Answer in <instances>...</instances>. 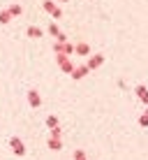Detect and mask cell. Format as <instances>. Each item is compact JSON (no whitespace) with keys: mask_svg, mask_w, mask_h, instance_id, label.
<instances>
[{"mask_svg":"<svg viewBox=\"0 0 148 160\" xmlns=\"http://www.w3.org/2000/svg\"><path fill=\"white\" fill-rule=\"evenodd\" d=\"M42 5H44V9H46V12L53 16V19H60V16H63V9H60V7H56V2H53V0H44Z\"/></svg>","mask_w":148,"mask_h":160,"instance_id":"1","label":"cell"},{"mask_svg":"<svg viewBox=\"0 0 148 160\" xmlns=\"http://www.w3.org/2000/svg\"><path fill=\"white\" fill-rule=\"evenodd\" d=\"M9 146H12V151L16 156H23L26 153V146H23V142H21L19 137H12V139H9Z\"/></svg>","mask_w":148,"mask_h":160,"instance_id":"2","label":"cell"},{"mask_svg":"<svg viewBox=\"0 0 148 160\" xmlns=\"http://www.w3.org/2000/svg\"><path fill=\"white\" fill-rule=\"evenodd\" d=\"M28 102H30V107H40V104H42V100H40V93L30 88V91H28Z\"/></svg>","mask_w":148,"mask_h":160,"instance_id":"3","label":"cell"},{"mask_svg":"<svg viewBox=\"0 0 148 160\" xmlns=\"http://www.w3.org/2000/svg\"><path fill=\"white\" fill-rule=\"evenodd\" d=\"M102 63H104V56H100V53H95V56H93V58H90V60H88L86 65H88L90 70H95V68H100Z\"/></svg>","mask_w":148,"mask_h":160,"instance_id":"4","label":"cell"},{"mask_svg":"<svg viewBox=\"0 0 148 160\" xmlns=\"http://www.w3.org/2000/svg\"><path fill=\"white\" fill-rule=\"evenodd\" d=\"M60 146H63V142H60V137H49V148L51 151H60Z\"/></svg>","mask_w":148,"mask_h":160,"instance_id":"5","label":"cell"},{"mask_svg":"<svg viewBox=\"0 0 148 160\" xmlns=\"http://www.w3.org/2000/svg\"><path fill=\"white\" fill-rule=\"evenodd\" d=\"M74 51L79 53V56H88V53H90V47H88L86 42H81V44H76V47H74Z\"/></svg>","mask_w":148,"mask_h":160,"instance_id":"6","label":"cell"},{"mask_svg":"<svg viewBox=\"0 0 148 160\" xmlns=\"http://www.w3.org/2000/svg\"><path fill=\"white\" fill-rule=\"evenodd\" d=\"M88 65H81V68H76L74 70V72H72V77H74V79H81V77H86V74H88Z\"/></svg>","mask_w":148,"mask_h":160,"instance_id":"7","label":"cell"},{"mask_svg":"<svg viewBox=\"0 0 148 160\" xmlns=\"http://www.w3.org/2000/svg\"><path fill=\"white\" fill-rule=\"evenodd\" d=\"M136 95H139L141 100L148 104V91H146V86H136Z\"/></svg>","mask_w":148,"mask_h":160,"instance_id":"8","label":"cell"},{"mask_svg":"<svg viewBox=\"0 0 148 160\" xmlns=\"http://www.w3.org/2000/svg\"><path fill=\"white\" fill-rule=\"evenodd\" d=\"M9 21H12V12H9V9L0 12V23H9Z\"/></svg>","mask_w":148,"mask_h":160,"instance_id":"9","label":"cell"},{"mask_svg":"<svg viewBox=\"0 0 148 160\" xmlns=\"http://www.w3.org/2000/svg\"><path fill=\"white\" fill-rule=\"evenodd\" d=\"M28 37H42V30L37 28V26H30L28 28Z\"/></svg>","mask_w":148,"mask_h":160,"instance_id":"10","label":"cell"},{"mask_svg":"<svg viewBox=\"0 0 148 160\" xmlns=\"http://www.w3.org/2000/svg\"><path fill=\"white\" fill-rule=\"evenodd\" d=\"M46 125H49V128H58V116H49L46 118Z\"/></svg>","mask_w":148,"mask_h":160,"instance_id":"11","label":"cell"},{"mask_svg":"<svg viewBox=\"0 0 148 160\" xmlns=\"http://www.w3.org/2000/svg\"><path fill=\"white\" fill-rule=\"evenodd\" d=\"M9 12H12V16H19L23 9H21V5H12V7H9Z\"/></svg>","mask_w":148,"mask_h":160,"instance_id":"12","label":"cell"},{"mask_svg":"<svg viewBox=\"0 0 148 160\" xmlns=\"http://www.w3.org/2000/svg\"><path fill=\"white\" fill-rule=\"evenodd\" d=\"M74 160H86V153L84 151H74Z\"/></svg>","mask_w":148,"mask_h":160,"instance_id":"13","label":"cell"},{"mask_svg":"<svg viewBox=\"0 0 148 160\" xmlns=\"http://www.w3.org/2000/svg\"><path fill=\"white\" fill-rule=\"evenodd\" d=\"M139 123H141V125H148V112H146V114H144V116H141V118H139Z\"/></svg>","mask_w":148,"mask_h":160,"instance_id":"14","label":"cell"},{"mask_svg":"<svg viewBox=\"0 0 148 160\" xmlns=\"http://www.w3.org/2000/svg\"><path fill=\"white\" fill-rule=\"evenodd\" d=\"M60 2H67V0H60Z\"/></svg>","mask_w":148,"mask_h":160,"instance_id":"15","label":"cell"}]
</instances>
